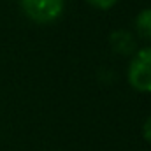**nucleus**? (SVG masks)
Segmentation results:
<instances>
[{
    "label": "nucleus",
    "mask_w": 151,
    "mask_h": 151,
    "mask_svg": "<svg viewBox=\"0 0 151 151\" xmlns=\"http://www.w3.org/2000/svg\"><path fill=\"white\" fill-rule=\"evenodd\" d=\"M128 84L139 93H151V46L137 49L127 69Z\"/></svg>",
    "instance_id": "1"
},
{
    "label": "nucleus",
    "mask_w": 151,
    "mask_h": 151,
    "mask_svg": "<svg viewBox=\"0 0 151 151\" xmlns=\"http://www.w3.org/2000/svg\"><path fill=\"white\" fill-rule=\"evenodd\" d=\"M23 14L37 25L55 23L65 9V0H19Z\"/></svg>",
    "instance_id": "2"
},
{
    "label": "nucleus",
    "mask_w": 151,
    "mask_h": 151,
    "mask_svg": "<svg viewBox=\"0 0 151 151\" xmlns=\"http://www.w3.org/2000/svg\"><path fill=\"white\" fill-rule=\"evenodd\" d=\"M109 46L118 55L132 56L135 53V37L128 30H114L109 37Z\"/></svg>",
    "instance_id": "3"
},
{
    "label": "nucleus",
    "mask_w": 151,
    "mask_h": 151,
    "mask_svg": "<svg viewBox=\"0 0 151 151\" xmlns=\"http://www.w3.org/2000/svg\"><path fill=\"white\" fill-rule=\"evenodd\" d=\"M134 30L137 34V37H141L142 40L151 42V7L142 9L134 21Z\"/></svg>",
    "instance_id": "4"
},
{
    "label": "nucleus",
    "mask_w": 151,
    "mask_h": 151,
    "mask_svg": "<svg viewBox=\"0 0 151 151\" xmlns=\"http://www.w3.org/2000/svg\"><path fill=\"white\" fill-rule=\"evenodd\" d=\"M118 2L119 0H86V4H90L91 7H95L99 11H109V9H113Z\"/></svg>",
    "instance_id": "5"
},
{
    "label": "nucleus",
    "mask_w": 151,
    "mask_h": 151,
    "mask_svg": "<svg viewBox=\"0 0 151 151\" xmlns=\"http://www.w3.org/2000/svg\"><path fill=\"white\" fill-rule=\"evenodd\" d=\"M142 137L151 144V114L144 119V123H142Z\"/></svg>",
    "instance_id": "6"
}]
</instances>
